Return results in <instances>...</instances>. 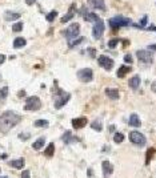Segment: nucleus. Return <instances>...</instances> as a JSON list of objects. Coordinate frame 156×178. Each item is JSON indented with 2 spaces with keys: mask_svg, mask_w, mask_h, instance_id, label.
<instances>
[{
  "mask_svg": "<svg viewBox=\"0 0 156 178\" xmlns=\"http://www.w3.org/2000/svg\"><path fill=\"white\" fill-rule=\"evenodd\" d=\"M20 121V116L16 114L12 110H7L0 116V132L1 133H7L8 130H11L15 125H17Z\"/></svg>",
  "mask_w": 156,
  "mask_h": 178,
  "instance_id": "1",
  "label": "nucleus"
},
{
  "mask_svg": "<svg viewBox=\"0 0 156 178\" xmlns=\"http://www.w3.org/2000/svg\"><path fill=\"white\" fill-rule=\"evenodd\" d=\"M132 21L131 19L128 17H124V16H115L109 19V25H111L112 29L118 31L120 27H125V25H131Z\"/></svg>",
  "mask_w": 156,
  "mask_h": 178,
  "instance_id": "2",
  "label": "nucleus"
},
{
  "mask_svg": "<svg viewBox=\"0 0 156 178\" xmlns=\"http://www.w3.org/2000/svg\"><path fill=\"white\" fill-rule=\"evenodd\" d=\"M69 99H71V94H69V93H67V92H64V90H62V89H59L57 93L55 94V108L56 109L63 108V106L68 103Z\"/></svg>",
  "mask_w": 156,
  "mask_h": 178,
  "instance_id": "3",
  "label": "nucleus"
},
{
  "mask_svg": "<svg viewBox=\"0 0 156 178\" xmlns=\"http://www.w3.org/2000/svg\"><path fill=\"white\" fill-rule=\"evenodd\" d=\"M129 141H131L133 145H136L138 147H143L146 146L147 138L144 134H142L140 132H131L129 133Z\"/></svg>",
  "mask_w": 156,
  "mask_h": 178,
  "instance_id": "4",
  "label": "nucleus"
},
{
  "mask_svg": "<svg viewBox=\"0 0 156 178\" xmlns=\"http://www.w3.org/2000/svg\"><path fill=\"white\" fill-rule=\"evenodd\" d=\"M42 106V101L40 99L36 96H32V97H28L27 101H25V105H24V110H28V112H35V110L40 109Z\"/></svg>",
  "mask_w": 156,
  "mask_h": 178,
  "instance_id": "5",
  "label": "nucleus"
},
{
  "mask_svg": "<svg viewBox=\"0 0 156 178\" xmlns=\"http://www.w3.org/2000/svg\"><path fill=\"white\" fill-rule=\"evenodd\" d=\"M79 32H80V25L77 23H73L72 25H69L66 31H64V36L67 37V40L71 41L79 36Z\"/></svg>",
  "mask_w": 156,
  "mask_h": 178,
  "instance_id": "6",
  "label": "nucleus"
},
{
  "mask_svg": "<svg viewBox=\"0 0 156 178\" xmlns=\"http://www.w3.org/2000/svg\"><path fill=\"white\" fill-rule=\"evenodd\" d=\"M77 79H79L80 81H83V82L92 81V79H94V72H92V69L91 68L80 69L79 72H77Z\"/></svg>",
  "mask_w": 156,
  "mask_h": 178,
  "instance_id": "7",
  "label": "nucleus"
},
{
  "mask_svg": "<svg viewBox=\"0 0 156 178\" xmlns=\"http://www.w3.org/2000/svg\"><path fill=\"white\" fill-rule=\"evenodd\" d=\"M136 57L139 58V61H142L143 64H151L152 63V53L147 49V51H143V49H140V51L136 52Z\"/></svg>",
  "mask_w": 156,
  "mask_h": 178,
  "instance_id": "8",
  "label": "nucleus"
},
{
  "mask_svg": "<svg viewBox=\"0 0 156 178\" xmlns=\"http://www.w3.org/2000/svg\"><path fill=\"white\" fill-rule=\"evenodd\" d=\"M103 33H104V23H103V20L97 19V20L95 21V24H94L92 36H94V39H100Z\"/></svg>",
  "mask_w": 156,
  "mask_h": 178,
  "instance_id": "9",
  "label": "nucleus"
},
{
  "mask_svg": "<svg viewBox=\"0 0 156 178\" xmlns=\"http://www.w3.org/2000/svg\"><path fill=\"white\" fill-rule=\"evenodd\" d=\"M97 63L100 65L101 68H104L105 71H111L112 67H114V60L111 57H108V56H100V57L97 58Z\"/></svg>",
  "mask_w": 156,
  "mask_h": 178,
  "instance_id": "10",
  "label": "nucleus"
},
{
  "mask_svg": "<svg viewBox=\"0 0 156 178\" xmlns=\"http://www.w3.org/2000/svg\"><path fill=\"white\" fill-rule=\"evenodd\" d=\"M101 168H103V177L104 178H109V175L114 173V165L109 161H104L103 165H101Z\"/></svg>",
  "mask_w": 156,
  "mask_h": 178,
  "instance_id": "11",
  "label": "nucleus"
},
{
  "mask_svg": "<svg viewBox=\"0 0 156 178\" xmlns=\"http://www.w3.org/2000/svg\"><path fill=\"white\" fill-rule=\"evenodd\" d=\"M88 1V5L94 10H101L105 11V4H104V0H87Z\"/></svg>",
  "mask_w": 156,
  "mask_h": 178,
  "instance_id": "12",
  "label": "nucleus"
},
{
  "mask_svg": "<svg viewBox=\"0 0 156 178\" xmlns=\"http://www.w3.org/2000/svg\"><path fill=\"white\" fill-rule=\"evenodd\" d=\"M72 126L75 128V129H80V128H83L87 125V118L86 117H80V118H73L72 121Z\"/></svg>",
  "mask_w": 156,
  "mask_h": 178,
  "instance_id": "13",
  "label": "nucleus"
},
{
  "mask_svg": "<svg viewBox=\"0 0 156 178\" xmlns=\"http://www.w3.org/2000/svg\"><path fill=\"white\" fill-rule=\"evenodd\" d=\"M129 125L133 128H140L142 126V121H140V118H139L138 114H131V117H129Z\"/></svg>",
  "mask_w": 156,
  "mask_h": 178,
  "instance_id": "14",
  "label": "nucleus"
},
{
  "mask_svg": "<svg viewBox=\"0 0 156 178\" xmlns=\"http://www.w3.org/2000/svg\"><path fill=\"white\" fill-rule=\"evenodd\" d=\"M105 94L107 97H109L111 100H118L119 99V90L114 88H107L105 89Z\"/></svg>",
  "mask_w": 156,
  "mask_h": 178,
  "instance_id": "15",
  "label": "nucleus"
},
{
  "mask_svg": "<svg viewBox=\"0 0 156 178\" xmlns=\"http://www.w3.org/2000/svg\"><path fill=\"white\" fill-rule=\"evenodd\" d=\"M140 77L139 76H133V77H131L129 79V81H128V85H129V88H132V89H138L139 86H140Z\"/></svg>",
  "mask_w": 156,
  "mask_h": 178,
  "instance_id": "16",
  "label": "nucleus"
},
{
  "mask_svg": "<svg viewBox=\"0 0 156 178\" xmlns=\"http://www.w3.org/2000/svg\"><path fill=\"white\" fill-rule=\"evenodd\" d=\"M4 17H5L7 21H15L20 17V14H16V12H12V11H7L5 15H4Z\"/></svg>",
  "mask_w": 156,
  "mask_h": 178,
  "instance_id": "17",
  "label": "nucleus"
},
{
  "mask_svg": "<svg viewBox=\"0 0 156 178\" xmlns=\"http://www.w3.org/2000/svg\"><path fill=\"white\" fill-rule=\"evenodd\" d=\"M128 72H131V67H125V65H121L120 68L118 69V77L119 79H123Z\"/></svg>",
  "mask_w": 156,
  "mask_h": 178,
  "instance_id": "18",
  "label": "nucleus"
},
{
  "mask_svg": "<svg viewBox=\"0 0 156 178\" xmlns=\"http://www.w3.org/2000/svg\"><path fill=\"white\" fill-rule=\"evenodd\" d=\"M10 165L12 168L15 169H23L24 168V160L23 158H19V160H14V161H11Z\"/></svg>",
  "mask_w": 156,
  "mask_h": 178,
  "instance_id": "19",
  "label": "nucleus"
},
{
  "mask_svg": "<svg viewBox=\"0 0 156 178\" xmlns=\"http://www.w3.org/2000/svg\"><path fill=\"white\" fill-rule=\"evenodd\" d=\"M73 5L71 8H69V12L66 15V16H63L62 17V23H67V21H69V20H72V17L75 16V12H73Z\"/></svg>",
  "mask_w": 156,
  "mask_h": 178,
  "instance_id": "20",
  "label": "nucleus"
},
{
  "mask_svg": "<svg viewBox=\"0 0 156 178\" xmlns=\"http://www.w3.org/2000/svg\"><path fill=\"white\" fill-rule=\"evenodd\" d=\"M44 142H45V140L44 138H38V140L35 141L34 142V145H32V147H34L35 150H40V149H42L43 146H44Z\"/></svg>",
  "mask_w": 156,
  "mask_h": 178,
  "instance_id": "21",
  "label": "nucleus"
},
{
  "mask_svg": "<svg viewBox=\"0 0 156 178\" xmlns=\"http://www.w3.org/2000/svg\"><path fill=\"white\" fill-rule=\"evenodd\" d=\"M25 44H27V41H25V39H23V37H17V39H15V41H14L15 48H23Z\"/></svg>",
  "mask_w": 156,
  "mask_h": 178,
  "instance_id": "22",
  "label": "nucleus"
},
{
  "mask_svg": "<svg viewBox=\"0 0 156 178\" xmlns=\"http://www.w3.org/2000/svg\"><path fill=\"white\" fill-rule=\"evenodd\" d=\"M84 19H86V21H96L99 17H97L96 14H92V12H87L86 15H84Z\"/></svg>",
  "mask_w": 156,
  "mask_h": 178,
  "instance_id": "23",
  "label": "nucleus"
},
{
  "mask_svg": "<svg viewBox=\"0 0 156 178\" xmlns=\"http://www.w3.org/2000/svg\"><path fill=\"white\" fill-rule=\"evenodd\" d=\"M62 140L64 144H69V142L72 141V133H71V132H66V133L62 136Z\"/></svg>",
  "mask_w": 156,
  "mask_h": 178,
  "instance_id": "24",
  "label": "nucleus"
},
{
  "mask_svg": "<svg viewBox=\"0 0 156 178\" xmlns=\"http://www.w3.org/2000/svg\"><path fill=\"white\" fill-rule=\"evenodd\" d=\"M53 153H55V145H53V144H49L48 147L45 149L44 154L47 156V157H52V156H53Z\"/></svg>",
  "mask_w": 156,
  "mask_h": 178,
  "instance_id": "25",
  "label": "nucleus"
},
{
  "mask_svg": "<svg viewBox=\"0 0 156 178\" xmlns=\"http://www.w3.org/2000/svg\"><path fill=\"white\" fill-rule=\"evenodd\" d=\"M155 149L153 147H149L148 150H147V156H146V165L149 164V161H151V158L153 157V154H155Z\"/></svg>",
  "mask_w": 156,
  "mask_h": 178,
  "instance_id": "26",
  "label": "nucleus"
},
{
  "mask_svg": "<svg viewBox=\"0 0 156 178\" xmlns=\"http://www.w3.org/2000/svg\"><path fill=\"white\" fill-rule=\"evenodd\" d=\"M34 125L36 128H47L48 126V121L47 120H38V121H35Z\"/></svg>",
  "mask_w": 156,
  "mask_h": 178,
  "instance_id": "27",
  "label": "nucleus"
},
{
  "mask_svg": "<svg viewBox=\"0 0 156 178\" xmlns=\"http://www.w3.org/2000/svg\"><path fill=\"white\" fill-rule=\"evenodd\" d=\"M114 141L116 142V144H121L123 141H124V134L123 133H115V136H114Z\"/></svg>",
  "mask_w": 156,
  "mask_h": 178,
  "instance_id": "28",
  "label": "nucleus"
},
{
  "mask_svg": "<svg viewBox=\"0 0 156 178\" xmlns=\"http://www.w3.org/2000/svg\"><path fill=\"white\" fill-rule=\"evenodd\" d=\"M56 16H57V11H51V12L45 16V19H47V21H53L56 19Z\"/></svg>",
  "mask_w": 156,
  "mask_h": 178,
  "instance_id": "29",
  "label": "nucleus"
},
{
  "mask_svg": "<svg viewBox=\"0 0 156 178\" xmlns=\"http://www.w3.org/2000/svg\"><path fill=\"white\" fill-rule=\"evenodd\" d=\"M91 126H92V129L96 130V132H101V129H103L100 121H94V122L91 124Z\"/></svg>",
  "mask_w": 156,
  "mask_h": 178,
  "instance_id": "30",
  "label": "nucleus"
},
{
  "mask_svg": "<svg viewBox=\"0 0 156 178\" xmlns=\"http://www.w3.org/2000/svg\"><path fill=\"white\" fill-rule=\"evenodd\" d=\"M21 29H23V23H21V21H17V23H15V24L12 25V31L14 32H20Z\"/></svg>",
  "mask_w": 156,
  "mask_h": 178,
  "instance_id": "31",
  "label": "nucleus"
},
{
  "mask_svg": "<svg viewBox=\"0 0 156 178\" xmlns=\"http://www.w3.org/2000/svg\"><path fill=\"white\" fill-rule=\"evenodd\" d=\"M7 96H8V88H7V86L0 89V101H3V100L5 99Z\"/></svg>",
  "mask_w": 156,
  "mask_h": 178,
  "instance_id": "32",
  "label": "nucleus"
},
{
  "mask_svg": "<svg viewBox=\"0 0 156 178\" xmlns=\"http://www.w3.org/2000/svg\"><path fill=\"white\" fill-rule=\"evenodd\" d=\"M83 41H84V37H79L77 40H71L68 45L71 47V48H72V47H75V45H79L80 43H83Z\"/></svg>",
  "mask_w": 156,
  "mask_h": 178,
  "instance_id": "33",
  "label": "nucleus"
},
{
  "mask_svg": "<svg viewBox=\"0 0 156 178\" xmlns=\"http://www.w3.org/2000/svg\"><path fill=\"white\" fill-rule=\"evenodd\" d=\"M118 43H119L118 39H112V40H109V43H108V47H109V48H115V47L118 45Z\"/></svg>",
  "mask_w": 156,
  "mask_h": 178,
  "instance_id": "34",
  "label": "nucleus"
},
{
  "mask_svg": "<svg viewBox=\"0 0 156 178\" xmlns=\"http://www.w3.org/2000/svg\"><path fill=\"white\" fill-rule=\"evenodd\" d=\"M21 178H31V173H29V170L23 171V173H21Z\"/></svg>",
  "mask_w": 156,
  "mask_h": 178,
  "instance_id": "35",
  "label": "nucleus"
},
{
  "mask_svg": "<svg viewBox=\"0 0 156 178\" xmlns=\"http://www.w3.org/2000/svg\"><path fill=\"white\" fill-rule=\"evenodd\" d=\"M124 61L128 63V64H131V63H132V56L131 55H125L124 56Z\"/></svg>",
  "mask_w": 156,
  "mask_h": 178,
  "instance_id": "36",
  "label": "nucleus"
},
{
  "mask_svg": "<svg viewBox=\"0 0 156 178\" xmlns=\"http://www.w3.org/2000/svg\"><path fill=\"white\" fill-rule=\"evenodd\" d=\"M147 21H148V16H144V17L142 19V25H140V27H146Z\"/></svg>",
  "mask_w": 156,
  "mask_h": 178,
  "instance_id": "37",
  "label": "nucleus"
},
{
  "mask_svg": "<svg viewBox=\"0 0 156 178\" xmlns=\"http://www.w3.org/2000/svg\"><path fill=\"white\" fill-rule=\"evenodd\" d=\"M148 51H156V44H153V45H148Z\"/></svg>",
  "mask_w": 156,
  "mask_h": 178,
  "instance_id": "38",
  "label": "nucleus"
},
{
  "mask_svg": "<svg viewBox=\"0 0 156 178\" xmlns=\"http://www.w3.org/2000/svg\"><path fill=\"white\" fill-rule=\"evenodd\" d=\"M4 61H5V56H4V55H1V53H0V65L3 64Z\"/></svg>",
  "mask_w": 156,
  "mask_h": 178,
  "instance_id": "39",
  "label": "nucleus"
},
{
  "mask_svg": "<svg viewBox=\"0 0 156 178\" xmlns=\"http://www.w3.org/2000/svg\"><path fill=\"white\" fill-rule=\"evenodd\" d=\"M19 137H20L21 140H25V138H29V134H20Z\"/></svg>",
  "mask_w": 156,
  "mask_h": 178,
  "instance_id": "40",
  "label": "nucleus"
},
{
  "mask_svg": "<svg viewBox=\"0 0 156 178\" xmlns=\"http://www.w3.org/2000/svg\"><path fill=\"white\" fill-rule=\"evenodd\" d=\"M35 1H36V0H25V3H27L28 5H32V4H34Z\"/></svg>",
  "mask_w": 156,
  "mask_h": 178,
  "instance_id": "41",
  "label": "nucleus"
},
{
  "mask_svg": "<svg viewBox=\"0 0 156 178\" xmlns=\"http://www.w3.org/2000/svg\"><path fill=\"white\" fill-rule=\"evenodd\" d=\"M151 88H152V90L156 93V81H153V82H152V86H151Z\"/></svg>",
  "mask_w": 156,
  "mask_h": 178,
  "instance_id": "42",
  "label": "nucleus"
},
{
  "mask_svg": "<svg viewBox=\"0 0 156 178\" xmlns=\"http://www.w3.org/2000/svg\"><path fill=\"white\" fill-rule=\"evenodd\" d=\"M148 29H152V31H156V27H149Z\"/></svg>",
  "mask_w": 156,
  "mask_h": 178,
  "instance_id": "43",
  "label": "nucleus"
},
{
  "mask_svg": "<svg viewBox=\"0 0 156 178\" xmlns=\"http://www.w3.org/2000/svg\"><path fill=\"white\" fill-rule=\"evenodd\" d=\"M1 178H8V177H1Z\"/></svg>",
  "mask_w": 156,
  "mask_h": 178,
  "instance_id": "44",
  "label": "nucleus"
},
{
  "mask_svg": "<svg viewBox=\"0 0 156 178\" xmlns=\"http://www.w3.org/2000/svg\"><path fill=\"white\" fill-rule=\"evenodd\" d=\"M0 171H1V170H0Z\"/></svg>",
  "mask_w": 156,
  "mask_h": 178,
  "instance_id": "45",
  "label": "nucleus"
}]
</instances>
